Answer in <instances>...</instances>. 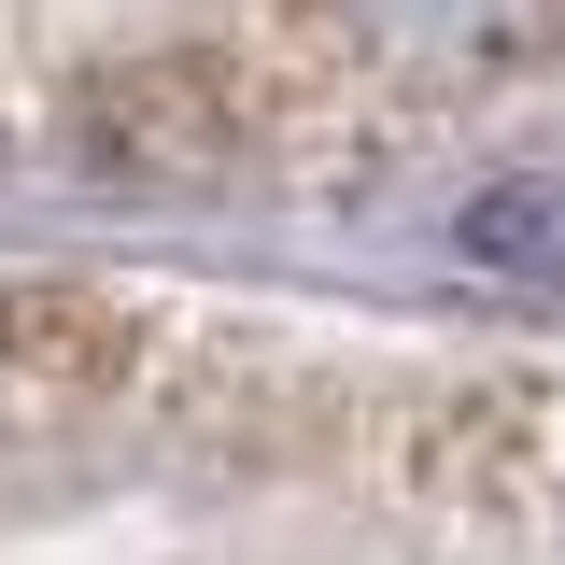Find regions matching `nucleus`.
Returning <instances> with one entry per match:
<instances>
[{
	"instance_id": "f257e3e1",
	"label": "nucleus",
	"mask_w": 565,
	"mask_h": 565,
	"mask_svg": "<svg viewBox=\"0 0 565 565\" xmlns=\"http://www.w3.org/2000/svg\"><path fill=\"white\" fill-rule=\"evenodd\" d=\"M29 14L199 71L226 114H255V85L282 71H340V99H382L396 71H481V43H565V0H29Z\"/></svg>"
}]
</instances>
